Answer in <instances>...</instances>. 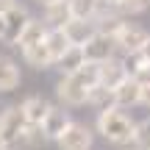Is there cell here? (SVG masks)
Returning <instances> with one entry per match:
<instances>
[{"label":"cell","instance_id":"cell-3","mask_svg":"<svg viewBox=\"0 0 150 150\" xmlns=\"http://www.w3.org/2000/svg\"><path fill=\"white\" fill-rule=\"evenodd\" d=\"M150 33L145 31V28L134 25V22H125L122 28H120V33L114 36V42H117V50L128 59V56H139L142 50H145Z\"/></svg>","mask_w":150,"mask_h":150},{"label":"cell","instance_id":"cell-23","mask_svg":"<svg viewBox=\"0 0 150 150\" xmlns=\"http://www.w3.org/2000/svg\"><path fill=\"white\" fill-rule=\"evenodd\" d=\"M17 6V0H0V14H6L8 8H14Z\"/></svg>","mask_w":150,"mask_h":150},{"label":"cell","instance_id":"cell-19","mask_svg":"<svg viewBox=\"0 0 150 150\" xmlns=\"http://www.w3.org/2000/svg\"><path fill=\"white\" fill-rule=\"evenodd\" d=\"M70 8H72V20H95L100 6H97V0H70Z\"/></svg>","mask_w":150,"mask_h":150},{"label":"cell","instance_id":"cell-12","mask_svg":"<svg viewBox=\"0 0 150 150\" xmlns=\"http://www.w3.org/2000/svg\"><path fill=\"white\" fill-rule=\"evenodd\" d=\"M47 31H50V28H47V22H45V20L31 17V22L25 25L20 42H17V47H20V50H28V47H33V45H42L45 36H47Z\"/></svg>","mask_w":150,"mask_h":150},{"label":"cell","instance_id":"cell-18","mask_svg":"<svg viewBox=\"0 0 150 150\" xmlns=\"http://www.w3.org/2000/svg\"><path fill=\"white\" fill-rule=\"evenodd\" d=\"M83 64H86V53H83V47H81V45H72V47L59 59V64H56V67H59L64 75H72V72H78Z\"/></svg>","mask_w":150,"mask_h":150},{"label":"cell","instance_id":"cell-27","mask_svg":"<svg viewBox=\"0 0 150 150\" xmlns=\"http://www.w3.org/2000/svg\"><path fill=\"white\" fill-rule=\"evenodd\" d=\"M0 150H11V147H8V145H6V142H3V139H0Z\"/></svg>","mask_w":150,"mask_h":150},{"label":"cell","instance_id":"cell-20","mask_svg":"<svg viewBox=\"0 0 150 150\" xmlns=\"http://www.w3.org/2000/svg\"><path fill=\"white\" fill-rule=\"evenodd\" d=\"M134 150H150V117L145 120H136V128H134Z\"/></svg>","mask_w":150,"mask_h":150},{"label":"cell","instance_id":"cell-11","mask_svg":"<svg viewBox=\"0 0 150 150\" xmlns=\"http://www.w3.org/2000/svg\"><path fill=\"white\" fill-rule=\"evenodd\" d=\"M20 106H22V114H25L28 125H36V128H42L45 117H47V111H50V103L45 100L42 95H28L25 100L20 103Z\"/></svg>","mask_w":150,"mask_h":150},{"label":"cell","instance_id":"cell-17","mask_svg":"<svg viewBox=\"0 0 150 150\" xmlns=\"http://www.w3.org/2000/svg\"><path fill=\"white\" fill-rule=\"evenodd\" d=\"M45 45H47V50H50V56L56 59V64H59V59L67 53V50L72 47V42H70V36L64 33V28H50L47 31V36H45Z\"/></svg>","mask_w":150,"mask_h":150},{"label":"cell","instance_id":"cell-4","mask_svg":"<svg viewBox=\"0 0 150 150\" xmlns=\"http://www.w3.org/2000/svg\"><path fill=\"white\" fill-rule=\"evenodd\" d=\"M83 53H86V61H92V64H103V61H108V59H117L120 50H117L114 36H106V33L97 31L95 36L83 45Z\"/></svg>","mask_w":150,"mask_h":150},{"label":"cell","instance_id":"cell-25","mask_svg":"<svg viewBox=\"0 0 150 150\" xmlns=\"http://www.w3.org/2000/svg\"><path fill=\"white\" fill-rule=\"evenodd\" d=\"M139 56H142V59H145V61H147V64H150V39H147V45H145V50H142V53H139Z\"/></svg>","mask_w":150,"mask_h":150},{"label":"cell","instance_id":"cell-1","mask_svg":"<svg viewBox=\"0 0 150 150\" xmlns=\"http://www.w3.org/2000/svg\"><path fill=\"white\" fill-rule=\"evenodd\" d=\"M134 128H136V120H131L122 108L117 106H108L103 111H97V120H95V131L103 136L106 142L111 145H131L134 142Z\"/></svg>","mask_w":150,"mask_h":150},{"label":"cell","instance_id":"cell-15","mask_svg":"<svg viewBox=\"0 0 150 150\" xmlns=\"http://www.w3.org/2000/svg\"><path fill=\"white\" fill-rule=\"evenodd\" d=\"M45 22H47V28H64L67 22H72L70 0H59V3L45 6Z\"/></svg>","mask_w":150,"mask_h":150},{"label":"cell","instance_id":"cell-21","mask_svg":"<svg viewBox=\"0 0 150 150\" xmlns=\"http://www.w3.org/2000/svg\"><path fill=\"white\" fill-rule=\"evenodd\" d=\"M89 106H95L97 111H103V108L114 106V92H111V89H106V86H100V83H97L95 89L89 92Z\"/></svg>","mask_w":150,"mask_h":150},{"label":"cell","instance_id":"cell-7","mask_svg":"<svg viewBox=\"0 0 150 150\" xmlns=\"http://www.w3.org/2000/svg\"><path fill=\"white\" fill-rule=\"evenodd\" d=\"M56 145H59V150H92V145H95V131L86 122H72L67 128V134Z\"/></svg>","mask_w":150,"mask_h":150},{"label":"cell","instance_id":"cell-16","mask_svg":"<svg viewBox=\"0 0 150 150\" xmlns=\"http://www.w3.org/2000/svg\"><path fill=\"white\" fill-rule=\"evenodd\" d=\"M22 59H25L28 67H33V70H50V67H56V59L50 56L47 45H33V47L22 50Z\"/></svg>","mask_w":150,"mask_h":150},{"label":"cell","instance_id":"cell-10","mask_svg":"<svg viewBox=\"0 0 150 150\" xmlns=\"http://www.w3.org/2000/svg\"><path fill=\"white\" fill-rule=\"evenodd\" d=\"M142 92L145 86H139L134 78H125L122 83L114 89V106L117 108H134V106H142Z\"/></svg>","mask_w":150,"mask_h":150},{"label":"cell","instance_id":"cell-6","mask_svg":"<svg viewBox=\"0 0 150 150\" xmlns=\"http://www.w3.org/2000/svg\"><path fill=\"white\" fill-rule=\"evenodd\" d=\"M72 122H75V120L70 117V111H67L64 106H50L47 117H45V122H42V136L50 139V142H59Z\"/></svg>","mask_w":150,"mask_h":150},{"label":"cell","instance_id":"cell-26","mask_svg":"<svg viewBox=\"0 0 150 150\" xmlns=\"http://www.w3.org/2000/svg\"><path fill=\"white\" fill-rule=\"evenodd\" d=\"M42 6H50V3H59V0H39Z\"/></svg>","mask_w":150,"mask_h":150},{"label":"cell","instance_id":"cell-24","mask_svg":"<svg viewBox=\"0 0 150 150\" xmlns=\"http://www.w3.org/2000/svg\"><path fill=\"white\" fill-rule=\"evenodd\" d=\"M142 106H147V108H150V86L142 92Z\"/></svg>","mask_w":150,"mask_h":150},{"label":"cell","instance_id":"cell-22","mask_svg":"<svg viewBox=\"0 0 150 150\" xmlns=\"http://www.w3.org/2000/svg\"><path fill=\"white\" fill-rule=\"evenodd\" d=\"M150 8V0H117V14L120 17H136Z\"/></svg>","mask_w":150,"mask_h":150},{"label":"cell","instance_id":"cell-13","mask_svg":"<svg viewBox=\"0 0 150 150\" xmlns=\"http://www.w3.org/2000/svg\"><path fill=\"white\" fill-rule=\"evenodd\" d=\"M64 33L70 36L72 45H81V47H83V45L97 33V25H95V20H72V22L64 25Z\"/></svg>","mask_w":150,"mask_h":150},{"label":"cell","instance_id":"cell-8","mask_svg":"<svg viewBox=\"0 0 150 150\" xmlns=\"http://www.w3.org/2000/svg\"><path fill=\"white\" fill-rule=\"evenodd\" d=\"M3 17H6V33H3V42H6V45H14V47H17V42H20V36H22V31H25V25L31 22V14H28L25 6L17 3L14 8H8Z\"/></svg>","mask_w":150,"mask_h":150},{"label":"cell","instance_id":"cell-2","mask_svg":"<svg viewBox=\"0 0 150 150\" xmlns=\"http://www.w3.org/2000/svg\"><path fill=\"white\" fill-rule=\"evenodd\" d=\"M28 131V120L22 114V106H6L0 111V139L6 142L11 150L20 142V136Z\"/></svg>","mask_w":150,"mask_h":150},{"label":"cell","instance_id":"cell-14","mask_svg":"<svg viewBox=\"0 0 150 150\" xmlns=\"http://www.w3.org/2000/svg\"><path fill=\"white\" fill-rule=\"evenodd\" d=\"M22 81L20 64L8 56H0V92H14Z\"/></svg>","mask_w":150,"mask_h":150},{"label":"cell","instance_id":"cell-9","mask_svg":"<svg viewBox=\"0 0 150 150\" xmlns=\"http://www.w3.org/2000/svg\"><path fill=\"white\" fill-rule=\"evenodd\" d=\"M125 78H131L125 59H108V61H103V64H100V86H106V89L114 92Z\"/></svg>","mask_w":150,"mask_h":150},{"label":"cell","instance_id":"cell-5","mask_svg":"<svg viewBox=\"0 0 150 150\" xmlns=\"http://www.w3.org/2000/svg\"><path fill=\"white\" fill-rule=\"evenodd\" d=\"M56 97L61 100V106L78 108V106H86V103H89V89H83L72 75H64V78L56 83Z\"/></svg>","mask_w":150,"mask_h":150}]
</instances>
